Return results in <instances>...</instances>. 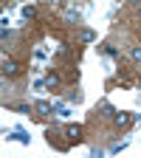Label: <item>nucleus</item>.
<instances>
[{"instance_id": "f257e3e1", "label": "nucleus", "mask_w": 141, "mask_h": 158, "mask_svg": "<svg viewBox=\"0 0 141 158\" xmlns=\"http://www.w3.org/2000/svg\"><path fill=\"white\" fill-rule=\"evenodd\" d=\"M65 135H68V141H79V138H82V127H79V124H68Z\"/></svg>"}, {"instance_id": "f03ea898", "label": "nucleus", "mask_w": 141, "mask_h": 158, "mask_svg": "<svg viewBox=\"0 0 141 158\" xmlns=\"http://www.w3.org/2000/svg\"><path fill=\"white\" fill-rule=\"evenodd\" d=\"M113 122H116V127H127V124L133 122V116H130V113H124V110H118V113L113 116Z\"/></svg>"}, {"instance_id": "7ed1b4c3", "label": "nucleus", "mask_w": 141, "mask_h": 158, "mask_svg": "<svg viewBox=\"0 0 141 158\" xmlns=\"http://www.w3.org/2000/svg\"><path fill=\"white\" fill-rule=\"evenodd\" d=\"M17 62H11V59H6V62H3V76H17Z\"/></svg>"}, {"instance_id": "20e7f679", "label": "nucleus", "mask_w": 141, "mask_h": 158, "mask_svg": "<svg viewBox=\"0 0 141 158\" xmlns=\"http://www.w3.org/2000/svg\"><path fill=\"white\" fill-rule=\"evenodd\" d=\"M51 110H54V107H51L48 102H37V113H39V116H51Z\"/></svg>"}, {"instance_id": "39448f33", "label": "nucleus", "mask_w": 141, "mask_h": 158, "mask_svg": "<svg viewBox=\"0 0 141 158\" xmlns=\"http://www.w3.org/2000/svg\"><path fill=\"white\" fill-rule=\"evenodd\" d=\"M23 17H26V20H34V17H37V9H34V6H26V9H23Z\"/></svg>"}, {"instance_id": "423d86ee", "label": "nucleus", "mask_w": 141, "mask_h": 158, "mask_svg": "<svg viewBox=\"0 0 141 158\" xmlns=\"http://www.w3.org/2000/svg\"><path fill=\"white\" fill-rule=\"evenodd\" d=\"M11 138H17V141H23V144L28 141V138H26V133H23V130H14V133H11Z\"/></svg>"}, {"instance_id": "0eeeda50", "label": "nucleus", "mask_w": 141, "mask_h": 158, "mask_svg": "<svg viewBox=\"0 0 141 158\" xmlns=\"http://www.w3.org/2000/svg\"><path fill=\"white\" fill-rule=\"evenodd\" d=\"M93 40H96L93 31H82V43H93Z\"/></svg>"}, {"instance_id": "6e6552de", "label": "nucleus", "mask_w": 141, "mask_h": 158, "mask_svg": "<svg viewBox=\"0 0 141 158\" xmlns=\"http://www.w3.org/2000/svg\"><path fill=\"white\" fill-rule=\"evenodd\" d=\"M124 147H127V141H118V144H113V147H110V152H122Z\"/></svg>"}, {"instance_id": "1a4fd4ad", "label": "nucleus", "mask_w": 141, "mask_h": 158, "mask_svg": "<svg viewBox=\"0 0 141 158\" xmlns=\"http://www.w3.org/2000/svg\"><path fill=\"white\" fill-rule=\"evenodd\" d=\"M130 56H133V62H141V48H138V45H135V48H133V54H130Z\"/></svg>"}, {"instance_id": "9d476101", "label": "nucleus", "mask_w": 141, "mask_h": 158, "mask_svg": "<svg viewBox=\"0 0 141 158\" xmlns=\"http://www.w3.org/2000/svg\"><path fill=\"white\" fill-rule=\"evenodd\" d=\"M45 85H48V88H54V85H56V76H54V73H51V76H45Z\"/></svg>"}]
</instances>
